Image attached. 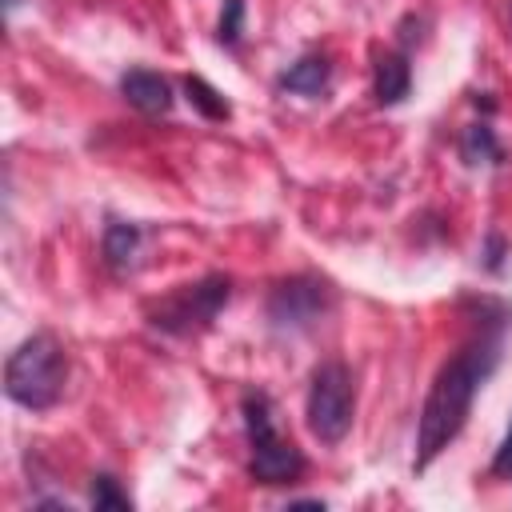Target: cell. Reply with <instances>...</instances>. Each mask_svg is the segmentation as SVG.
<instances>
[{"label":"cell","mask_w":512,"mask_h":512,"mask_svg":"<svg viewBox=\"0 0 512 512\" xmlns=\"http://www.w3.org/2000/svg\"><path fill=\"white\" fill-rule=\"evenodd\" d=\"M16 4H20V0H4V8H8V12H12V8H16Z\"/></svg>","instance_id":"obj_16"},{"label":"cell","mask_w":512,"mask_h":512,"mask_svg":"<svg viewBox=\"0 0 512 512\" xmlns=\"http://www.w3.org/2000/svg\"><path fill=\"white\" fill-rule=\"evenodd\" d=\"M232 296V284L228 276H204L196 284H180L172 288L160 304L148 308V320L160 328V332H172V336H192V332H204L220 308L228 304Z\"/></svg>","instance_id":"obj_5"},{"label":"cell","mask_w":512,"mask_h":512,"mask_svg":"<svg viewBox=\"0 0 512 512\" xmlns=\"http://www.w3.org/2000/svg\"><path fill=\"white\" fill-rule=\"evenodd\" d=\"M492 476H512V424H508V432L492 456Z\"/></svg>","instance_id":"obj_15"},{"label":"cell","mask_w":512,"mask_h":512,"mask_svg":"<svg viewBox=\"0 0 512 512\" xmlns=\"http://www.w3.org/2000/svg\"><path fill=\"white\" fill-rule=\"evenodd\" d=\"M244 428H248V444H252V460H248L252 480L288 484L304 472V456L288 436L276 432V412H272V400L264 392L244 396Z\"/></svg>","instance_id":"obj_3"},{"label":"cell","mask_w":512,"mask_h":512,"mask_svg":"<svg viewBox=\"0 0 512 512\" xmlns=\"http://www.w3.org/2000/svg\"><path fill=\"white\" fill-rule=\"evenodd\" d=\"M500 348H504V316H492V324H480L440 364V372L424 396L420 424H416V472H424L460 436L476 392L484 388V380L500 364Z\"/></svg>","instance_id":"obj_1"},{"label":"cell","mask_w":512,"mask_h":512,"mask_svg":"<svg viewBox=\"0 0 512 512\" xmlns=\"http://www.w3.org/2000/svg\"><path fill=\"white\" fill-rule=\"evenodd\" d=\"M332 308V288L316 276H292L280 280L268 296V324L276 332H308L312 324H320Z\"/></svg>","instance_id":"obj_6"},{"label":"cell","mask_w":512,"mask_h":512,"mask_svg":"<svg viewBox=\"0 0 512 512\" xmlns=\"http://www.w3.org/2000/svg\"><path fill=\"white\" fill-rule=\"evenodd\" d=\"M92 504H96V508H132L128 492H120L116 476H96V480H92Z\"/></svg>","instance_id":"obj_13"},{"label":"cell","mask_w":512,"mask_h":512,"mask_svg":"<svg viewBox=\"0 0 512 512\" xmlns=\"http://www.w3.org/2000/svg\"><path fill=\"white\" fill-rule=\"evenodd\" d=\"M240 28H244V0H224V12H220V44H236L240 40Z\"/></svg>","instance_id":"obj_14"},{"label":"cell","mask_w":512,"mask_h":512,"mask_svg":"<svg viewBox=\"0 0 512 512\" xmlns=\"http://www.w3.org/2000/svg\"><path fill=\"white\" fill-rule=\"evenodd\" d=\"M120 92L132 108H140L144 116H164L172 108V84L160 76V72H148V68H132L120 76Z\"/></svg>","instance_id":"obj_7"},{"label":"cell","mask_w":512,"mask_h":512,"mask_svg":"<svg viewBox=\"0 0 512 512\" xmlns=\"http://www.w3.org/2000/svg\"><path fill=\"white\" fill-rule=\"evenodd\" d=\"M136 248H140V228H136V224L112 220V224L104 228V264H108L112 272H128Z\"/></svg>","instance_id":"obj_10"},{"label":"cell","mask_w":512,"mask_h":512,"mask_svg":"<svg viewBox=\"0 0 512 512\" xmlns=\"http://www.w3.org/2000/svg\"><path fill=\"white\" fill-rule=\"evenodd\" d=\"M184 92H188V100H192V108H200L208 120H228L232 116V104L208 84V80H200V76H188L184 80Z\"/></svg>","instance_id":"obj_12"},{"label":"cell","mask_w":512,"mask_h":512,"mask_svg":"<svg viewBox=\"0 0 512 512\" xmlns=\"http://www.w3.org/2000/svg\"><path fill=\"white\" fill-rule=\"evenodd\" d=\"M412 88V68H408V56L404 52H380L376 56V68H372V96L376 104L392 108L408 96Z\"/></svg>","instance_id":"obj_8"},{"label":"cell","mask_w":512,"mask_h":512,"mask_svg":"<svg viewBox=\"0 0 512 512\" xmlns=\"http://www.w3.org/2000/svg\"><path fill=\"white\" fill-rule=\"evenodd\" d=\"M352 412H356V392H352L348 364L324 360L308 380V400H304L308 432L320 444H340L352 428Z\"/></svg>","instance_id":"obj_4"},{"label":"cell","mask_w":512,"mask_h":512,"mask_svg":"<svg viewBox=\"0 0 512 512\" xmlns=\"http://www.w3.org/2000/svg\"><path fill=\"white\" fill-rule=\"evenodd\" d=\"M64 380H68V356L52 332H36V336L20 340L4 364L8 400H16L20 408H32V412L52 408L64 396Z\"/></svg>","instance_id":"obj_2"},{"label":"cell","mask_w":512,"mask_h":512,"mask_svg":"<svg viewBox=\"0 0 512 512\" xmlns=\"http://www.w3.org/2000/svg\"><path fill=\"white\" fill-rule=\"evenodd\" d=\"M328 60L324 56H300L292 68L280 72V88L296 92V96H320L328 88Z\"/></svg>","instance_id":"obj_9"},{"label":"cell","mask_w":512,"mask_h":512,"mask_svg":"<svg viewBox=\"0 0 512 512\" xmlns=\"http://www.w3.org/2000/svg\"><path fill=\"white\" fill-rule=\"evenodd\" d=\"M460 156L468 160V164H500V144H496V136H492V128L488 124H472V128H464V136H460Z\"/></svg>","instance_id":"obj_11"}]
</instances>
